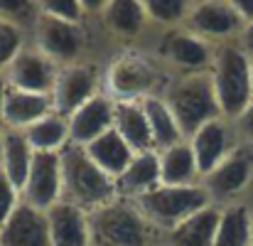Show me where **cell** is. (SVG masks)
I'll list each match as a JSON object with an SVG mask.
<instances>
[{
  "label": "cell",
  "mask_w": 253,
  "mask_h": 246,
  "mask_svg": "<svg viewBox=\"0 0 253 246\" xmlns=\"http://www.w3.org/2000/svg\"><path fill=\"white\" fill-rule=\"evenodd\" d=\"M160 96L169 106V111H172V116H174L184 138H189L204 123H209L214 118H224L209 72L169 74Z\"/></svg>",
  "instance_id": "1"
},
{
  "label": "cell",
  "mask_w": 253,
  "mask_h": 246,
  "mask_svg": "<svg viewBox=\"0 0 253 246\" xmlns=\"http://www.w3.org/2000/svg\"><path fill=\"white\" fill-rule=\"evenodd\" d=\"M91 246H160L163 237L150 227L140 207L130 199H111L88 214Z\"/></svg>",
  "instance_id": "2"
},
{
  "label": "cell",
  "mask_w": 253,
  "mask_h": 246,
  "mask_svg": "<svg viewBox=\"0 0 253 246\" xmlns=\"http://www.w3.org/2000/svg\"><path fill=\"white\" fill-rule=\"evenodd\" d=\"M168 79L169 72L158 57L128 49L113 57L103 69V94H108L113 101H143L160 94Z\"/></svg>",
  "instance_id": "3"
},
{
  "label": "cell",
  "mask_w": 253,
  "mask_h": 246,
  "mask_svg": "<svg viewBox=\"0 0 253 246\" xmlns=\"http://www.w3.org/2000/svg\"><path fill=\"white\" fill-rule=\"evenodd\" d=\"M209 77H211L214 91H216L221 116L226 121H236L244 113V108L253 101L251 57L239 45V40L214 47Z\"/></svg>",
  "instance_id": "4"
},
{
  "label": "cell",
  "mask_w": 253,
  "mask_h": 246,
  "mask_svg": "<svg viewBox=\"0 0 253 246\" xmlns=\"http://www.w3.org/2000/svg\"><path fill=\"white\" fill-rule=\"evenodd\" d=\"M62 199L93 212L116 199V182L93 163L82 146L69 143L62 153Z\"/></svg>",
  "instance_id": "5"
},
{
  "label": "cell",
  "mask_w": 253,
  "mask_h": 246,
  "mask_svg": "<svg viewBox=\"0 0 253 246\" xmlns=\"http://www.w3.org/2000/svg\"><path fill=\"white\" fill-rule=\"evenodd\" d=\"M135 204L140 207V212L145 214L150 227L160 237H165L177 224H182L184 219H189L192 214L202 212L204 207H209L214 202L199 182V185H187V187L158 185L155 190H150L148 195L135 199Z\"/></svg>",
  "instance_id": "6"
},
{
  "label": "cell",
  "mask_w": 253,
  "mask_h": 246,
  "mask_svg": "<svg viewBox=\"0 0 253 246\" xmlns=\"http://www.w3.org/2000/svg\"><path fill=\"white\" fill-rule=\"evenodd\" d=\"M30 42L59 67L74 64V62L86 59L84 54L86 45H88V27L82 22L54 20L40 12L30 30Z\"/></svg>",
  "instance_id": "7"
},
{
  "label": "cell",
  "mask_w": 253,
  "mask_h": 246,
  "mask_svg": "<svg viewBox=\"0 0 253 246\" xmlns=\"http://www.w3.org/2000/svg\"><path fill=\"white\" fill-rule=\"evenodd\" d=\"M160 64L169 74H197L209 72L214 59V45L204 42L202 37L192 35L184 27L165 30L158 40V54Z\"/></svg>",
  "instance_id": "8"
},
{
  "label": "cell",
  "mask_w": 253,
  "mask_h": 246,
  "mask_svg": "<svg viewBox=\"0 0 253 246\" xmlns=\"http://www.w3.org/2000/svg\"><path fill=\"white\" fill-rule=\"evenodd\" d=\"M182 27L214 47L236 42L244 32V22L236 15L231 0H192Z\"/></svg>",
  "instance_id": "9"
},
{
  "label": "cell",
  "mask_w": 253,
  "mask_h": 246,
  "mask_svg": "<svg viewBox=\"0 0 253 246\" xmlns=\"http://www.w3.org/2000/svg\"><path fill=\"white\" fill-rule=\"evenodd\" d=\"M101 91H103V72L93 62L82 59V62L59 67L49 98L57 113L72 116L79 106H84L88 98H93Z\"/></svg>",
  "instance_id": "10"
},
{
  "label": "cell",
  "mask_w": 253,
  "mask_h": 246,
  "mask_svg": "<svg viewBox=\"0 0 253 246\" xmlns=\"http://www.w3.org/2000/svg\"><path fill=\"white\" fill-rule=\"evenodd\" d=\"M253 180V153L246 146H236L207 177H202V187L209 192L216 207L239 202V195L249 190Z\"/></svg>",
  "instance_id": "11"
},
{
  "label": "cell",
  "mask_w": 253,
  "mask_h": 246,
  "mask_svg": "<svg viewBox=\"0 0 253 246\" xmlns=\"http://www.w3.org/2000/svg\"><path fill=\"white\" fill-rule=\"evenodd\" d=\"M59 74V64L52 62L42 49H37L32 42H27L15 59L7 64L2 79L10 89L20 91H32V94H44L52 96V89Z\"/></svg>",
  "instance_id": "12"
},
{
  "label": "cell",
  "mask_w": 253,
  "mask_h": 246,
  "mask_svg": "<svg viewBox=\"0 0 253 246\" xmlns=\"http://www.w3.org/2000/svg\"><path fill=\"white\" fill-rule=\"evenodd\" d=\"M22 202L47 212L62 199V160L59 153H35L27 180L20 190Z\"/></svg>",
  "instance_id": "13"
},
{
  "label": "cell",
  "mask_w": 253,
  "mask_h": 246,
  "mask_svg": "<svg viewBox=\"0 0 253 246\" xmlns=\"http://www.w3.org/2000/svg\"><path fill=\"white\" fill-rule=\"evenodd\" d=\"M236 131L234 123L226 118H214L209 123H204L199 131H194L187 141L192 146L194 160L199 167V177H207L216 165L221 163L239 143H236Z\"/></svg>",
  "instance_id": "14"
},
{
  "label": "cell",
  "mask_w": 253,
  "mask_h": 246,
  "mask_svg": "<svg viewBox=\"0 0 253 246\" xmlns=\"http://www.w3.org/2000/svg\"><path fill=\"white\" fill-rule=\"evenodd\" d=\"M113 111H116V101L108 94L101 91L93 98H88L72 116H67V121H69V143L86 148L98 136L111 131L113 128Z\"/></svg>",
  "instance_id": "15"
},
{
  "label": "cell",
  "mask_w": 253,
  "mask_h": 246,
  "mask_svg": "<svg viewBox=\"0 0 253 246\" xmlns=\"http://www.w3.org/2000/svg\"><path fill=\"white\" fill-rule=\"evenodd\" d=\"M44 214H47L52 246H91L88 212H84L82 207L67 199H59Z\"/></svg>",
  "instance_id": "16"
},
{
  "label": "cell",
  "mask_w": 253,
  "mask_h": 246,
  "mask_svg": "<svg viewBox=\"0 0 253 246\" xmlns=\"http://www.w3.org/2000/svg\"><path fill=\"white\" fill-rule=\"evenodd\" d=\"M0 246H52L47 214L20 199L10 219L0 229Z\"/></svg>",
  "instance_id": "17"
},
{
  "label": "cell",
  "mask_w": 253,
  "mask_h": 246,
  "mask_svg": "<svg viewBox=\"0 0 253 246\" xmlns=\"http://www.w3.org/2000/svg\"><path fill=\"white\" fill-rule=\"evenodd\" d=\"M98 27L121 42H133L148 27L143 0H106L101 17L96 20Z\"/></svg>",
  "instance_id": "18"
},
{
  "label": "cell",
  "mask_w": 253,
  "mask_h": 246,
  "mask_svg": "<svg viewBox=\"0 0 253 246\" xmlns=\"http://www.w3.org/2000/svg\"><path fill=\"white\" fill-rule=\"evenodd\" d=\"M113 182H116V197L130 199V202H135L143 195H148L150 190H155L160 185V158H158V150L135 153L130 165Z\"/></svg>",
  "instance_id": "19"
},
{
  "label": "cell",
  "mask_w": 253,
  "mask_h": 246,
  "mask_svg": "<svg viewBox=\"0 0 253 246\" xmlns=\"http://www.w3.org/2000/svg\"><path fill=\"white\" fill-rule=\"evenodd\" d=\"M54 111L52 98L44 94H32V91H20L10 89L5 91V103H2V116H5V131H25L40 118L49 116Z\"/></svg>",
  "instance_id": "20"
},
{
  "label": "cell",
  "mask_w": 253,
  "mask_h": 246,
  "mask_svg": "<svg viewBox=\"0 0 253 246\" xmlns=\"http://www.w3.org/2000/svg\"><path fill=\"white\" fill-rule=\"evenodd\" d=\"M113 131L130 146L133 153L155 150V141L148 126V116L140 101H116Z\"/></svg>",
  "instance_id": "21"
},
{
  "label": "cell",
  "mask_w": 253,
  "mask_h": 246,
  "mask_svg": "<svg viewBox=\"0 0 253 246\" xmlns=\"http://www.w3.org/2000/svg\"><path fill=\"white\" fill-rule=\"evenodd\" d=\"M219 217L221 207L209 204L202 212L192 214L182 224H177L172 232L163 237L165 246H214L216 229H219Z\"/></svg>",
  "instance_id": "22"
},
{
  "label": "cell",
  "mask_w": 253,
  "mask_h": 246,
  "mask_svg": "<svg viewBox=\"0 0 253 246\" xmlns=\"http://www.w3.org/2000/svg\"><path fill=\"white\" fill-rule=\"evenodd\" d=\"M160 158V185H172V187H187V185H199V167L194 160L189 141H179L169 148L158 150Z\"/></svg>",
  "instance_id": "23"
},
{
  "label": "cell",
  "mask_w": 253,
  "mask_h": 246,
  "mask_svg": "<svg viewBox=\"0 0 253 246\" xmlns=\"http://www.w3.org/2000/svg\"><path fill=\"white\" fill-rule=\"evenodd\" d=\"M84 150H86V155L98 165L108 177H113V180L135 158V153L130 150V146H128L113 128L106 131L103 136H98L93 143H88Z\"/></svg>",
  "instance_id": "24"
},
{
  "label": "cell",
  "mask_w": 253,
  "mask_h": 246,
  "mask_svg": "<svg viewBox=\"0 0 253 246\" xmlns=\"http://www.w3.org/2000/svg\"><path fill=\"white\" fill-rule=\"evenodd\" d=\"M2 163H0V172L17 187L22 190L27 172L35 160V150L30 148L27 138L22 131H5L2 136Z\"/></svg>",
  "instance_id": "25"
},
{
  "label": "cell",
  "mask_w": 253,
  "mask_h": 246,
  "mask_svg": "<svg viewBox=\"0 0 253 246\" xmlns=\"http://www.w3.org/2000/svg\"><path fill=\"white\" fill-rule=\"evenodd\" d=\"M22 133L35 153H62L69 146V121L57 111L40 118Z\"/></svg>",
  "instance_id": "26"
},
{
  "label": "cell",
  "mask_w": 253,
  "mask_h": 246,
  "mask_svg": "<svg viewBox=\"0 0 253 246\" xmlns=\"http://www.w3.org/2000/svg\"><path fill=\"white\" fill-rule=\"evenodd\" d=\"M253 212L244 202H231L221 207L219 229L214 246H251Z\"/></svg>",
  "instance_id": "27"
},
{
  "label": "cell",
  "mask_w": 253,
  "mask_h": 246,
  "mask_svg": "<svg viewBox=\"0 0 253 246\" xmlns=\"http://www.w3.org/2000/svg\"><path fill=\"white\" fill-rule=\"evenodd\" d=\"M140 103H143L145 116H148V126H150V133H153V141H155V150H163V148H169V146L184 141L169 106L165 103V98L160 94L148 96Z\"/></svg>",
  "instance_id": "28"
},
{
  "label": "cell",
  "mask_w": 253,
  "mask_h": 246,
  "mask_svg": "<svg viewBox=\"0 0 253 246\" xmlns=\"http://www.w3.org/2000/svg\"><path fill=\"white\" fill-rule=\"evenodd\" d=\"M143 7H145L148 25H160L165 32V30H174L184 25L192 2L189 0H143Z\"/></svg>",
  "instance_id": "29"
},
{
  "label": "cell",
  "mask_w": 253,
  "mask_h": 246,
  "mask_svg": "<svg viewBox=\"0 0 253 246\" xmlns=\"http://www.w3.org/2000/svg\"><path fill=\"white\" fill-rule=\"evenodd\" d=\"M30 42V32L5 17H0V77L5 74L7 64L15 59V54Z\"/></svg>",
  "instance_id": "30"
},
{
  "label": "cell",
  "mask_w": 253,
  "mask_h": 246,
  "mask_svg": "<svg viewBox=\"0 0 253 246\" xmlns=\"http://www.w3.org/2000/svg\"><path fill=\"white\" fill-rule=\"evenodd\" d=\"M37 7L42 15L64 20V22H82L86 25V15L82 0H37Z\"/></svg>",
  "instance_id": "31"
},
{
  "label": "cell",
  "mask_w": 253,
  "mask_h": 246,
  "mask_svg": "<svg viewBox=\"0 0 253 246\" xmlns=\"http://www.w3.org/2000/svg\"><path fill=\"white\" fill-rule=\"evenodd\" d=\"M37 15H40L37 2H30V0H0V17L25 27L27 32L32 30Z\"/></svg>",
  "instance_id": "32"
},
{
  "label": "cell",
  "mask_w": 253,
  "mask_h": 246,
  "mask_svg": "<svg viewBox=\"0 0 253 246\" xmlns=\"http://www.w3.org/2000/svg\"><path fill=\"white\" fill-rule=\"evenodd\" d=\"M20 190L0 172V229L5 227V222L10 219V214L15 212V207L20 204Z\"/></svg>",
  "instance_id": "33"
},
{
  "label": "cell",
  "mask_w": 253,
  "mask_h": 246,
  "mask_svg": "<svg viewBox=\"0 0 253 246\" xmlns=\"http://www.w3.org/2000/svg\"><path fill=\"white\" fill-rule=\"evenodd\" d=\"M231 123H234V131H236L239 141L253 146V101L244 108V113H241L236 121H231Z\"/></svg>",
  "instance_id": "34"
},
{
  "label": "cell",
  "mask_w": 253,
  "mask_h": 246,
  "mask_svg": "<svg viewBox=\"0 0 253 246\" xmlns=\"http://www.w3.org/2000/svg\"><path fill=\"white\" fill-rule=\"evenodd\" d=\"M231 5H234V10H236V15L241 17L244 30H246L253 22V0H231Z\"/></svg>",
  "instance_id": "35"
},
{
  "label": "cell",
  "mask_w": 253,
  "mask_h": 246,
  "mask_svg": "<svg viewBox=\"0 0 253 246\" xmlns=\"http://www.w3.org/2000/svg\"><path fill=\"white\" fill-rule=\"evenodd\" d=\"M239 45L249 52V57H253V22L241 32V37H239Z\"/></svg>",
  "instance_id": "36"
},
{
  "label": "cell",
  "mask_w": 253,
  "mask_h": 246,
  "mask_svg": "<svg viewBox=\"0 0 253 246\" xmlns=\"http://www.w3.org/2000/svg\"><path fill=\"white\" fill-rule=\"evenodd\" d=\"M5 91H7V84L0 77V136L5 133V116H2V103H5Z\"/></svg>",
  "instance_id": "37"
},
{
  "label": "cell",
  "mask_w": 253,
  "mask_h": 246,
  "mask_svg": "<svg viewBox=\"0 0 253 246\" xmlns=\"http://www.w3.org/2000/svg\"><path fill=\"white\" fill-rule=\"evenodd\" d=\"M251 89H253V57H251Z\"/></svg>",
  "instance_id": "38"
},
{
  "label": "cell",
  "mask_w": 253,
  "mask_h": 246,
  "mask_svg": "<svg viewBox=\"0 0 253 246\" xmlns=\"http://www.w3.org/2000/svg\"><path fill=\"white\" fill-rule=\"evenodd\" d=\"M0 163H2V138H0Z\"/></svg>",
  "instance_id": "39"
},
{
  "label": "cell",
  "mask_w": 253,
  "mask_h": 246,
  "mask_svg": "<svg viewBox=\"0 0 253 246\" xmlns=\"http://www.w3.org/2000/svg\"><path fill=\"white\" fill-rule=\"evenodd\" d=\"M251 246H253V232H251Z\"/></svg>",
  "instance_id": "40"
},
{
  "label": "cell",
  "mask_w": 253,
  "mask_h": 246,
  "mask_svg": "<svg viewBox=\"0 0 253 246\" xmlns=\"http://www.w3.org/2000/svg\"><path fill=\"white\" fill-rule=\"evenodd\" d=\"M160 246H165V244H160Z\"/></svg>",
  "instance_id": "41"
}]
</instances>
